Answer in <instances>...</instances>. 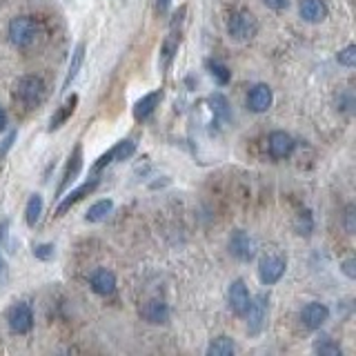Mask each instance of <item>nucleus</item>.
<instances>
[{"label": "nucleus", "instance_id": "f257e3e1", "mask_svg": "<svg viewBox=\"0 0 356 356\" xmlns=\"http://www.w3.org/2000/svg\"><path fill=\"white\" fill-rule=\"evenodd\" d=\"M227 33L232 40L248 42L259 33V22L250 14V11H236L227 22Z\"/></svg>", "mask_w": 356, "mask_h": 356}, {"label": "nucleus", "instance_id": "f03ea898", "mask_svg": "<svg viewBox=\"0 0 356 356\" xmlns=\"http://www.w3.org/2000/svg\"><path fill=\"white\" fill-rule=\"evenodd\" d=\"M38 36V25L36 20L29 16H18L11 18L9 22V40L16 47H29V44L36 40Z\"/></svg>", "mask_w": 356, "mask_h": 356}, {"label": "nucleus", "instance_id": "7ed1b4c3", "mask_svg": "<svg viewBox=\"0 0 356 356\" xmlns=\"http://www.w3.org/2000/svg\"><path fill=\"white\" fill-rule=\"evenodd\" d=\"M16 96L25 103L27 107H33L42 103L44 98V83L38 76H22L16 83Z\"/></svg>", "mask_w": 356, "mask_h": 356}, {"label": "nucleus", "instance_id": "20e7f679", "mask_svg": "<svg viewBox=\"0 0 356 356\" xmlns=\"http://www.w3.org/2000/svg\"><path fill=\"white\" fill-rule=\"evenodd\" d=\"M285 270H287L285 256H278V254L263 256L259 263V278L263 285H274L285 276Z\"/></svg>", "mask_w": 356, "mask_h": 356}, {"label": "nucleus", "instance_id": "39448f33", "mask_svg": "<svg viewBox=\"0 0 356 356\" xmlns=\"http://www.w3.org/2000/svg\"><path fill=\"white\" fill-rule=\"evenodd\" d=\"M227 303H229V309L236 316H245V314H248L250 303H252V296H250L248 285H245V281H241V278L232 281V285L227 289Z\"/></svg>", "mask_w": 356, "mask_h": 356}, {"label": "nucleus", "instance_id": "423d86ee", "mask_svg": "<svg viewBox=\"0 0 356 356\" xmlns=\"http://www.w3.org/2000/svg\"><path fill=\"white\" fill-rule=\"evenodd\" d=\"M248 332L250 337H259V334L263 332L265 327V321H267V296L265 294H259L252 298L250 303V309H248Z\"/></svg>", "mask_w": 356, "mask_h": 356}, {"label": "nucleus", "instance_id": "0eeeda50", "mask_svg": "<svg viewBox=\"0 0 356 356\" xmlns=\"http://www.w3.org/2000/svg\"><path fill=\"white\" fill-rule=\"evenodd\" d=\"M229 252H232L234 259H238L243 263H250L256 256V243L248 232L238 229V232H234L232 238H229Z\"/></svg>", "mask_w": 356, "mask_h": 356}, {"label": "nucleus", "instance_id": "6e6552de", "mask_svg": "<svg viewBox=\"0 0 356 356\" xmlns=\"http://www.w3.org/2000/svg\"><path fill=\"white\" fill-rule=\"evenodd\" d=\"M81 170H83V145L78 143L76 147H74V152L70 154V159H67V165H65V172H63V178H60V185H58V189H56V196H63V192L67 187H70V183H74L76 178H78V174H81Z\"/></svg>", "mask_w": 356, "mask_h": 356}, {"label": "nucleus", "instance_id": "1a4fd4ad", "mask_svg": "<svg viewBox=\"0 0 356 356\" xmlns=\"http://www.w3.org/2000/svg\"><path fill=\"white\" fill-rule=\"evenodd\" d=\"M100 185V181H98V178L94 176V178H89V181L87 183H83L81 187H76L74 189V192H70V194H67V196H60V203H58V207H56V218H60V216H65L67 214V211H70L76 203H78V200H83L85 196H89V194H92L94 192V189Z\"/></svg>", "mask_w": 356, "mask_h": 356}, {"label": "nucleus", "instance_id": "9d476101", "mask_svg": "<svg viewBox=\"0 0 356 356\" xmlns=\"http://www.w3.org/2000/svg\"><path fill=\"white\" fill-rule=\"evenodd\" d=\"M9 330L14 334H27L33 325V314H31V307L25 303H18L9 309Z\"/></svg>", "mask_w": 356, "mask_h": 356}, {"label": "nucleus", "instance_id": "9b49d317", "mask_svg": "<svg viewBox=\"0 0 356 356\" xmlns=\"http://www.w3.org/2000/svg\"><path fill=\"white\" fill-rule=\"evenodd\" d=\"M272 100H274V94H272L270 85L259 83V85H254L250 89L248 107H250V111H254V114H263V111H267L272 107Z\"/></svg>", "mask_w": 356, "mask_h": 356}, {"label": "nucleus", "instance_id": "f8f14e48", "mask_svg": "<svg viewBox=\"0 0 356 356\" xmlns=\"http://www.w3.org/2000/svg\"><path fill=\"white\" fill-rule=\"evenodd\" d=\"M300 321L307 330H321L330 321V309L323 303H307L300 312Z\"/></svg>", "mask_w": 356, "mask_h": 356}, {"label": "nucleus", "instance_id": "ddd939ff", "mask_svg": "<svg viewBox=\"0 0 356 356\" xmlns=\"http://www.w3.org/2000/svg\"><path fill=\"white\" fill-rule=\"evenodd\" d=\"M267 147H270L272 159L283 161L294 152V138L289 136V134H285V131H272L270 140H267Z\"/></svg>", "mask_w": 356, "mask_h": 356}, {"label": "nucleus", "instance_id": "4468645a", "mask_svg": "<svg viewBox=\"0 0 356 356\" xmlns=\"http://www.w3.org/2000/svg\"><path fill=\"white\" fill-rule=\"evenodd\" d=\"M161 100H163V92H161V89L145 94L143 98L136 100V105H134V118H136L138 122L140 120H147L154 114V111H156V107L161 105Z\"/></svg>", "mask_w": 356, "mask_h": 356}, {"label": "nucleus", "instance_id": "2eb2a0df", "mask_svg": "<svg viewBox=\"0 0 356 356\" xmlns=\"http://www.w3.org/2000/svg\"><path fill=\"white\" fill-rule=\"evenodd\" d=\"M89 283H92V289L100 296H111L116 292V276L109 270H96L92 278H89Z\"/></svg>", "mask_w": 356, "mask_h": 356}, {"label": "nucleus", "instance_id": "dca6fc26", "mask_svg": "<svg viewBox=\"0 0 356 356\" xmlns=\"http://www.w3.org/2000/svg\"><path fill=\"white\" fill-rule=\"evenodd\" d=\"M298 14L300 18H303L305 22H321V20H325L327 16V7L323 0H300L298 3Z\"/></svg>", "mask_w": 356, "mask_h": 356}, {"label": "nucleus", "instance_id": "f3484780", "mask_svg": "<svg viewBox=\"0 0 356 356\" xmlns=\"http://www.w3.org/2000/svg\"><path fill=\"white\" fill-rule=\"evenodd\" d=\"M143 316L145 321L154 323V325H161V323L170 321V307H167V303H163V300L152 298L143 305Z\"/></svg>", "mask_w": 356, "mask_h": 356}, {"label": "nucleus", "instance_id": "a211bd4d", "mask_svg": "<svg viewBox=\"0 0 356 356\" xmlns=\"http://www.w3.org/2000/svg\"><path fill=\"white\" fill-rule=\"evenodd\" d=\"M78 107V96L72 94L70 98L65 100V103L54 111V116L49 118V131H56V129H60L67 120H70L74 116V111Z\"/></svg>", "mask_w": 356, "mask_h": 356}, {"label": "nucleus", "instance_id": "6ab92c4d", "mask_svg": "<svg viewBox=\"0 0 356 356\" xmlns=\"http://www.w3.org/2000/svg\"><path fill=\"white\" fill-rule=\"evenodd\" d=\"M83 63H85V42H78L76 49L72 51L70 67H67V74H65V81H63V92H70V87L76 81V76H78V72H81Z\"/></svg>", "mask_w": 356, "mask_h": 356}, {"label": "nucleus", "instance_id": "aec40b11", "mask_svg": "<svg viewBox=\"0 0 356 356\" xmlns=\"http://www.w3.org/2000/svg\"><path fill=\"white\" fill-rule=\"evenodd\" d=\"M42 207H44L42 196L40 194H31L29 200H27V207H25V220H27L29 227H36V222L42 216Z\"/></svg>", "mask_w": 356, "mask_h": 356}, {"label": "nucleus", "instance_id": "412c9836", "mask_svg": "<svg viewBox=\"0 0 356 356\" xmlns=\"http://www.w3.org/2000/svg\"><path fill=\"white\" fill-rule=\"evenodd\" d=\"M111 209H114V203H111L109 198L98 200V203H94L92 207L87 209L85 220H87V222H100V220H105V218L111 214Z\"/></svg>", "mask_w": 356, "mask_h": 356}, {"label": "nucleus", "instance_id": "4be33fe9", "mask_svg": "<svg viewBox=\"0 0 356 356\" xmlns=\"http://www.w3.org/2000/svg\"><path fill=\"white\" fill-rule=\"evenodd\" d=\"M234 352H236V345L229 337H218L207 348V356H232Z\"/></svg>", "mask_w": 356, "mask_h": 356}, {"label": "nucleus", "instance_id": "5701e85b", "mask_svg": "<svg viewBox=\"0 0 356 356\" xmlns=\"http://www.w3.org/2000/svg\"><path fill=\"white\" fill-rule=\"evenodd\" d=\"M209 103H211V109H214V116H218L220 120H232V109H229V103L227 98L222 94H211L209 96Z\"/></svg>", "mask_w": 356, "mask_h": 356}, {"label": "nucleus", "instance_id": "b1692460", "mask_svg": "<svg viewBox=\"0 0 356 356\" xmlns=\"http://www.w3.org/2000/svg\"><path fill=\"white\" fill-rule=\"evenodd\" d=\"M111 149H114V161H127L136 154V143H134L131 138H125V140L116 143Z\"/></svg>", "mask_w": 356, "mask_h": 356}, {"label": "nucleus", "instance_id": "393cba45", "mask_svg": "<svg viewBox=\"0 0 356 356\" xmlns=\"http://www.w3.org/2000/svg\"><path fill=\"white\" fill-rule=\"evenodd\" d=\"M178 42H181V36H174V33H170V36L165 38L163 47H161V56H163V65L165 67L172 63L174 54L178 51Z\"/></svg>", "mask_w": 356, "mask_h": 356}, {"label": "nucleus", "instance_id": "a878e982", "mask_svg": "<svg viewBox=\"0 0 356 356\" xmlns=\"http://www.w3.org/2000/svg\"><path fill=\"white\" fill-rule=\"evenodd\" d=\"M207 70H209L211 76H214V81H216L218 85H227V83L232 81V72L227 70L225 65H220V63H216V60H209V63H207Z\"/></svg>", "mask_w": 356, "mask_h": 356}, {"label": "nucleus", "instance_id": "bb28decb", "mask_svg": "<svg viewBox=\"0 0 356 356\" xmlns=\"http://www.w3.org/2000/svg\"><path fill=\"white\" fill-rule=\"evenodd\" d=\"M314 352L321 354V356H341V348L334 341L325 339V341H318L314 345Z\"/></svg>", "mask_w": 356, "mask_h": 356}, {"label": "nucleus", "instance_id": "cd10ccee", "mask_svg": "<svg viewBox=\"0 0 356 356\" xmlns=\"http://www.w3.org/2000/svg\"><path fill=\"white\" fill-rule=\"evenodd\" d=\"M7 227H9V220L0 222V241H3ZM7 281H9V267H7V261L3 259V254H0V287L7 285Z\"/></svg>", "mask_w": 356, "mask_h": 356}, {"label": "nucleus", "instance_id": "c85d7f7f", "mask_svg": "<svg viewBox=\"0 0 356 356\" xmlns=\"http://www.w3.org/2000/svg\"><path fill=\"white\" fill-rule=\"evenodd\" d=\"M337 60L343 67H354L356 65V44H348L345 49H341L339 56H337Z\"/></svg>", "mask_w": 356, "mask_h": 356}, {"label": "nucleus", "instance_id": "c756f323", "mask_svg": "<svg viewBox=\"0 0 356 356\" xmlns=\"http://www.w3.org/2000/svg\"><path fill=\"white\" fill-rule=\"evenodd\" d=\"M56 254V248L51 243H40V245H33V256L38 261H51Z\"/></svg>", "mask_w": 356, "mask_h": 356}, {"label": "nucleus", "instance_id": "7c9ffc66", "mask_svg": "<svg viewBox=\"0 0 356 356\" xmlns=\"http://www.w3.org/2000/svg\"><path fill=\"white\" fill-rule=\"evenodd\" d=\"M343 225H345V232H348V234H354V232H356V207H354V205H348V207H345Z\"/></svg>", "mask_w": 356, "mask_h": 356}, {"label": "nucleus", "instance_id": "2f4dec72", "mask_svg": "<svg viewBox=\"0 0 356 356\" xmlns=\"http://www.w3.org/2000/svg\"><path fill=\"white\" fill-rule=\"evenodd\" d=\"M109 163H114V149L105 152V154L96 161V165H94V174H98L100 170H105V167H107Z\"/></svg>", "mask_w": 356, "mask_h": 356}, {"label": "nucleus", "instance_id": "473e14b6", "mask_svg": "<svg viewBox=\"0 0 356 356\" xmlns=\"http://www.w3.org/2000/svg\"><path fill=\"white\" fill-rule=\"evenodd\" d=\"M341 270H343V274L348 276V278H356V261H354V259L343 261Z\"/></svg>", "mask_w": 356, "mask_h": 356}, {"label": "nucleus", "instance_id": "72a5a7b5", "mask_svg": "<svg viewBox=\"0 0 356 356\" xmlns=\"http://www.w3.org/2000/svg\"><path fill=\"white\" fill-rule=\"evenodd\" d=\"M263 3L270 7V9H276V11H281V9H287L289 5V0H263Z\"/></svg>", "mask_w": 356, "mask_h": 356}, {"label": "nucleus", "instance_id": "f704fd0d", "mask_svg": "<svg viewBox=\"0 0 356 356\" xmlns=\"http://www.w3.org/2000/svg\"><path fill=\"white\" fill-rule=\"evenodd\" d=\"M170 5H172V0H156V14H167Z\"/></svg>", "mask_w": 356, "mask_h": 356}, {"label": "nucleus", "instance_id": "c9c22d12", "mask_svg": "<svg viewBox=\"0 0 356 356\" xmlns=\"http://www.w3.org/2000/svg\"><path fill=\"white\" fill-rule=\"evenodd\" d=\"M7 127V111L0 107V131H3Z\"/></svg>", "mask_w": 356, "mask_h": 356}]
</instances>
